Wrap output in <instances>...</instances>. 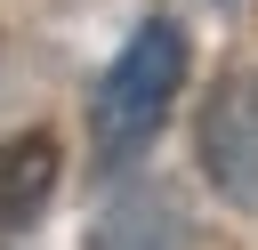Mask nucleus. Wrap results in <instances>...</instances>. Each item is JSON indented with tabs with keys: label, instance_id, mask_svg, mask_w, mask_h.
Instances as JSON below:
<instances>
[{
	"label": "nucleus",
	"instance_id": "20e7f679",
	"mask_svg": "<svg viewBox=\"0 0 258 250\" xmlns=\"http://www.w3.org/2000/svg\"><path fill=\"white\" fill-rule=\"evenodd\" d=\"M89 250H185V210H177L161 185H129V194L97 218Z\"/></svg>",
	"mask_w": 258,
	"mask_h": 250
},
{
	"label": "nucleus",
	"instance_id": "f03ea898",
	"mask_svg": "<svg viewBox=\"0 0 258 250\" xmlns=\"http://www.w3.org/2000/svg\"><path fill=\"white\" fill-rule=\"evenodd\" d=\"M202 177L234 202L258 210V73H226L202 105Z\"/></svg>",
	"mask_w": 258,
	"mask_h": 250
},
{
	"label": "nucleus",
	"instance_id": "7ed1b4c3",
	"mask_svg": "<svg viewBox=\"0 0 258 250\" xmlns=\"http://www.w3.org/2000/svg\"><path fill=\"white\" fill-rule=\"evenodd\" d=\"M48 185H56V137L48 129H24L0 145V242H16L40 210H48Z\"/></svg>",
	"mask_w": 258,
	"mask_h": 250
},
{
	"label": "nucleus",
	"instance_id": "f257e3e1",
	"mask_svg": "<svg viewBox=\"0 0 258 250\" xmlns=\"http://www.w3.org/2000/svg\"><path fill=\"white\" fill-rule=\"evenodd\" d=\"M177 89H185V32H177L169 16H145V24L129 32V48L105 65L97 97H89V137H97V161H105V169L137 161V153L153 145V129L169 121Z\"/></svg>",
	"mask_w": 258,
	"mask_h": 250
},
{
	"label": "nucleus",
	"instance_id": "39448f33",
	"mask_svg": "<svg viewBox=\"0 0 258 250\" xmlns=\"http://www.w3.org/2000/svg\"><path fill=\"white\" fill-rule=\"evenodd\" d=\"M226 8H234V0H226Z\"/></svg>",
	"mask_w": 258,
	"mask_h": 250
}]
</instances>
